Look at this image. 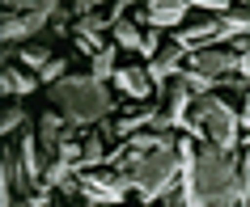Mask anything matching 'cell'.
Returning a JSON list of instances; mask_svg holds the SVG:
<instances>
[{
    "instance_id": "cell-1",
    "label": "cell",
    "mask_w": 250,
    "mask_h": 207,
    "mask_svg": "<svg viewBox=\"0 0 250 207\" xmlns=\"http://www.w3.org/2000/svg\"><path fill=\"white\" fill-rule=\"evenodd\" d=\"M51 97L55 106H64V114L72 123H98L110 114V93L98 80H60V89Z\"/></svg>"
},
{
    "instance_id": "cell-2",
    "label": "cell",
    "mask_w": 250,
    "mask_h": 207,
    "mask_svg": "<svg viewBox=\"0 0 250 207\" xmlns=\"http://www.w3.org/2000/svg\"><path fill=\"white\" fill-rule=\"evenodd\" d=\"M127 169L136 173V186L145 194H161L174 186V173H178V161H174V148L170 144H161L153 152L145 156H127Z\"/></svg>"
},
{
    "instance_id": "cell-3",
    "label": "cell",
    "mask_w": 250,
    "mask_h": 207,
    "mask_svg": "<svg viewBox=\"0 0 250 207\" xmlns=\"http://www.w3.org/2000/svg\"><path fill=\"white\" fill-rule=\"evenodd\" d=\"M81 190L89 194V199H98V203H110V199H123L127 178H123V173H89V169H85Z\"/></svg>"
},
{
    "instance_id": "cell-4",
    "label": "cell",
    "mask_w": 250,
    "mask_h": 207,
    "mask_svg": "<svg viewBox=\"0 0 250 207\" xmlns=\"http://www.w3.org/2000/svg\"><path fill=\"white\" fill-rule=\"evenodd\" d=\"M208 38H221V17H195L191 26L178 30V42H183L187 51L199 47V42H208Z\"/></svg>"
},
{
    "instance_id": "cell-5",
    "label": "cell",
    "mask_w": 250,
    "mask_h": 207,
    "mask_svg": "<svg viewBox=\"0 0 250 207\" xmlns=\"http://www.w3.org/2000/svg\"><path fill=\"white\" fill-rule=\"evenodd\" d=\"M195 72H204L208 80H216L221 72H233L237 68V55H229V51H204V55H195Z\"/></svg>"
},
{
    "instance_id": "cell-6",
    "label": "cell",
    "mask_w": 250,
    "mask_h": 207,
    "mask_svg": "<svg viewBox=\"0 0 250 207\" xmlns=\"http://www.w3.org/2000/svg\"><path fill=\"white\" fill-rule=\"evenodd\" d=\"M115 80H119V89L132 93V97H148V89H153V72L148 68H119Z\"/></svg>"
},
{
    "instance_id": "cell-7",
    "label": "cell",
    "mask_w": 250,
    "mask_h": 207,
    "mask_svg": "<svg viewBox=\"0 0 250 207\" xmlns=\"http://www.w3.org/2000/svg\"><path fill=\"white\" fill-rule=\"evenodd\" d=\"M183 17H187V0H157L148 9V21L153 26H178Z\"/></svg>"
},
{
    "instance_id": "cell-8",
    "label": "cell",
    "mask_w": 250,
    "mask_h": 207,
    "mask_svg": "<svg viewBox=\"0 0 250 207\" xmlns=\"http://www.w3.org/2000/svg\"><path fill=\"white\" fill-rule=\"evenodd\" d=\"M183 55H187V47H183V42H170V47H161V51L153 55V68H148V72H153V80L170 76L174 68H178V59H183Z\"/></svg>"
},
{
    "instance_id": "cell-9",
    "label": "cell",
    "mask_w": 250,
    "mask_h": 207,
    "mask_svg": "<svg viewBox=\"0 0 250 207\" xmlns=\"http://www.w3.org/2000/svg\"><path fill=\"white\" fill-rule=\"evenodd\" d=\"M115 42H119V47H127V51H136V47H145V51H148V42L140 38V30H136L132 21H123V17H115Z\"/></svg>"
},
{
    "instance_id": "cell-10",
    "label": "cell",
    "mask_w": 250,
    "mask_h": 207,
    "mask_svg": "<svg viewBox=\"0 0 250 207\" xmlns=\"http://www.w3.org/2000/svg\"><path fill=\"white\" fill-rule=\"evenodd\" d=\"M9 4V13H42V9H55V0H4Z\"/></svg>"
},
{
    "instance_id": "cell-11",
    "label": "cell",
    "mask_w": 250,
    "mask_h": 207,
    "mask_svg": "<svg viewBox=\"0 0 250 207\" xmlns=\"http://www.w3.org/2000/svg\"><path fill=\"white\" fill-rule=\"evenodd\" d=\"M34 89V76H17L13 68L4 72V93H30Z\"/></svg>"
},
{
    "instance_id": "cell-12",
    "label": "cell",
    "mask_w": 250,
    "mask_h": 207,
    "mask_svg": "<svg viewBox=\"0 0 250 207\" xmlns=\"http://www.w3.org/2000/svg\"><path fill=\"white\" fill-rule=\"evenodd\" d=\"M110 64H115V51H98V55H93V68H98V72H93V80H102L106 72H110Z\"/></svg>"
},
{
    "instance_id": "cell-13",
    "label": "cell",
    "mask_w": 250,
    "mask_h": 207,
    "mask_svg": "<svg viewBox=\"0 0 250 207\" xmlns=\"http://www.w3.org/2000/svg\"><path fill=\"white\" fill-rule=\"evenodd\" d=\"M64 59H47V64H42V72H39V80H60V76H64Z\"/></svg>"
},
{
    "instance_id": "cell-14",
    "label": "cell",
    "mask_w": 250,
    "mask_h": 207,
    "mask_svg": "<svg viewBox=\"0 0 250 207\" xmlns=\"http://www.w3.org/2000/svg\"><path fill=\"white\" fill-rule=\"evenodd\" d=\"M17 123H26V114H21L17 106H9V110H4V131H13Z\"/></svg>"
},
{
    "instance_id": "cell-15",
    "label": "cell",
    "mask_w": 250,
    "mask_h": 207,
    "mask_svg": "<svg viewBox=\"0 0 250 207\" xmlns=\"http://www.w3.org/2000/svg\"><path fill=\"white\" fill-rule=\"evenodd\" d=\"M242 123L250 127V97H246V106H242Z\"/></svg>"
}]
</instances>
